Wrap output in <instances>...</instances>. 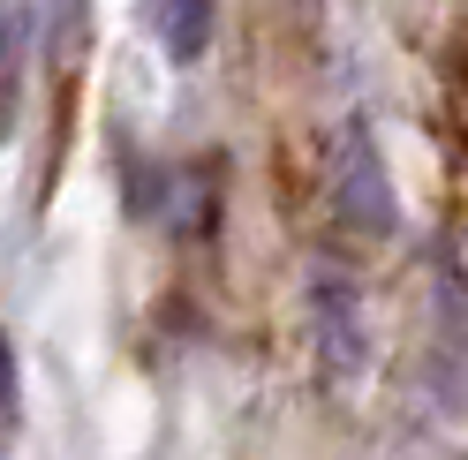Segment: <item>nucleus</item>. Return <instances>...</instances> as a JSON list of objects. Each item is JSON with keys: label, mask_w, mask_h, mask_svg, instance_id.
<instances>
[{"label": "nucleus", "mask_w": 468, "mask_h": 460, "mask_svg": "<svg viewBox=\"0 0 468 460\" xmlns=\"http://www.w3.org/2000/svg\"><path fill=\"white\" fill-rule=\"evenodd\" d=\"M8 430H16V415H0V460H8Z\"/></svg>", "instance_id": "obj_8"}, {"label": "nucleus", "mask_w": 468, "mask_h": 460, "mask_svg": "<svg viewBox=\"0 0 468 460\" xmlns=\"http://www.w3.org/2000/svg\"><path fill=\"white\" fill-rule=\"evenodd\" d=\"M212 23H219V0H166L159 8V46L174 61H204V46H212Z\"/></svg>", "instance_id": "obj_4"}, {"label": "nucleus", "mask_w": 468, "mask_h": 460, "mask_svg": "<svg viewBox=\"0 0 468 460\" xmlns=\"http://www.w3.org/2000/svg\"><path fill=\"white\" fill-rule=\"evenodd\" d=\"M310 340H317V370H325V385H363L370 370V325H363V287L347 272H317L310 279Z\"/></svg>", "instance_id": "obj_2"}, {"label": "nucleus", "mask_w": 468, "mask_h": 460, "mask_svg": "<svg viewBox=\"0 0 468 460\" xmlns=\"http://www.w3.org/2000/svg\"><path fill=\"white\" fill-rule=\"evenodd\" d=\"M280 8L295 16V31H310V23H317V8H325V0H280Z\"/></svg>", "instance_id": "obj_7"}, {"label": "nucleus", "mask_w": 468, "mask_h": 460, "mask_svg": "<svg viewBox=\"0 0 468 460\" xmlns=\"http://www.w3.org/2000/svg\"><path fill=\"white\" fill-rule=\"evenodd\" d=\"M23 68H31V8L0 0V143H8L16 113H23Z\"/></svg>", "instance_id": "obj_3"}, {"label": "nucleus", "mask_w": 468, "mask_h": 460, "mask_svg": "<svg viewBox=\"0 0 468 460\" xmlns=\"http://www.w3.org/2000/svg\"><path fill=\"white\" fill-rule=\"evenodd\" d=\"M333 219L347 226L356 242H393V174H386V152H378V136L363 113H347L340 121V143H333Z\"/></svg>", "instance_id": "obj_1"}, {"label": "nucleus", "mask_w": 468, "mask_h": 460, "mask_svg": "<svg viewBox=\"0 0 468 460\" xmlns=\"http://www.w3.org/2000/svg\"><path fill=\"white\" fill-rule=\"evenodd\" d=\"M0 415H16V355H8V332H0Z\"/></svg>", "instance_id": "obj_6"}, {"label": "nucleus", "mask_w": 468, "mask_h": 460, "mask_svg": "<svg viewBox=\"0 0 468 460\" xmlns=\"http://www.w3.org/2000/svg\"><path fill=\"white\" fill-rule=\"evenodd\" d=\"M91 8L99 0H53V61L76 68L83 46H91Z\"/></svg>", "instance_id": "obj_5"}]
</instances>
